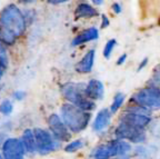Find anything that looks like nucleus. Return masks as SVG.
Wrapping results in <instances>:
<instances>
[{
    "instance_id": "nucleus-31",
    "label": "nucleus",
    "mask_w": 160,
    "mask_h": 159,
    "mask_svg": "<svg viewBox=\"0 0 160 159\" xmlns=\"http://www.w3.org/2000/svg\"><path fill=\"white\" fill-rule=\"evenodd\" d=\"M115 159H130V157L128 155H123V156H117L115 157Z\"/></svg>"
},
{
    "instance_id": "nucleus-12",
    "label": "nucleus",
    "mask_w": 160,
    "mask_h": 159,
    "mask_svg": "<svg viewBox=\"0 0 160 159\" xmlns=\"http://www.w3.org/2000/svg\"><path fill=\"white\" fill-rule=\"evenodd\" d=\"M111 116L112 114L110 112L109 109L103 108V109L99 110L98 114L96 115L95 120L92 122V129L96 132H100L105 130L111 122Z\"/></svg>"
},
{
    "instance_id": "nucleus-10",
    "label": "nucleus",
    "mask_w": 160,
    "mask_h": 159,
    "mask_svg": "<svg viewBox=\"0 0 160 159\" xmlns=\"http://www.w3.org/2000/svg\"><path fill=\"white\" fill-rule=\"evenodd\" d=\"M120 122L145 129L146 127L151 122V117L148 116V115H140L135 114V112L125 111L121 115V117H120Z\"/></svg>"
},
{
    "instance_id": "nucleus-8",
    "label": "nucleus",
    "mask_w": 160,
    "mask_h": 159,
    "mask_svg": "<svg viewBox=\"0 0 160 159\" xmlns=\"http://www.w3.org/2000/svg\"><path fill=\"white\" fill-rule=\"evenodd\" d=\"M48 127L50 134L58 142H69L71 141V132L67 128L59 115L52 114L48 117Z\"/></svg>"
},
{
    "instance_id": "nucleus-17",
    "label": "nucleus",
    "mask_w": 160,
    "mask_h": 159,
    "mask_svg": "<svg viewBox=\"0 0 160 159\" xmlns=\"http://www.w3.org/2000/svg\"><path fill=\"white\" fill-rule=\"evenodd\" d=\"M17 38L12 35L11 33H9L6 28H3L2 26L0 25V42L1 44H5L8 46H12L16 42Z\"/></svg>"
},
{
    "instance_id": "nucleus-30",
    "label": "nucleus",
    "mask_w": 160,
    "mask_h": 159,
    "mask_svg": "<svg viewBox=\"0 0 160 159\" xmlns=\"http://www.w3.org/2000/svg\"><path fill=\"white\" fill-rule=\"evenodd\" d=\"M37 1V0H19V3H23V5H29V3H32Z\"/></svg>"
},
{
    "instance_id": "nucleus-29",
    "label": "nucleus",
    "mask_w": 160,
    "mask_h": 159,
    "mask_svg": "<svg viewBox=\"0 0 160 159\" xmlns=\"http://www.w3.org/2000/svg\"><path fill=\"white\" fill-rule=\"evenodd\" d=\"M50 3H53V5H59V3H67L69 0H48Z\"/></svg>"
},
{
    "instance_id": "nucleus-14",
    "label": "nucleus",
    "mask_w": 160,
    "mask_h": 159,
    "mask_svg": "<svg viewBox=\"0 0 160 159\" xmlns=\"http://www.w3.org/2000/svg\"><path fill=\"white\" fill-rule=\"evenodd\" d=\"M95 56H96V52L93 49L89 50V51L83 56L80 61L77 62V65H76V70L80 74H88L92 70L93 67V64H95Z\"/></svg>"
},
{
    "instance_id": "nucleus-23",
    "label": "nucleus",
    "mask_w": 160,
    "mask_h": 159,
    "mask_svg": "<svg viewBox=\"0 0 160 159\" xmlns=\"http://www.w3.org/2000/svg\"><path fill=\"white\" fill-rule=\"evenodd\" d=\"M151 81L156 85V87H158V85H160V65H158L153 70V75L151 78Z\"/></svg>"
},
{
    "instance_id": "nucleus-11",
    "label": "nucleus",
    "mask_w": 160,
    "mask_h": 159,
    "mask_svg": "<svg viewBox=\"0 0 160 159\" xmlns=\"http://www.w3.org/2000/svg\"><path fill=\"white\" fill-rule=\"evenodd\" d=\"M85 95L86 97L90 100L96 102V100H101L105 96V87L103 84L98 79L89 80L85 87Z\"/></svg>"
},
{
    "instance_id": "nucleus-5",
    "label": "nucleus",
    "mask_w": 160,
    "mask_h": 159,
    "mask_svg": "<svg viewBox=\"0 0 160 159\" xmlns=\"http://www.w3.org/2000/svg\"><path fill=\"white\" fill-rule=\"evenodd\" d=\"M130 102L146 108L149 111L160 109V88L151 86L138 90L132 95Z\"/></svg>"
},
{
    "instance_id": "nucleus-16",
    "label": "nucleus",
    "mask_w": 160,
    "mask_h": 159,
    "mask_svg": "<svg viewBox=\"0 0 160 159\" xmlns=\"http://www.w3.org/2000/svg\"><path fill=\"white\" fill-rule=\"evenodd\" d=\"M21 144H22L23 148H25L26 152H35L37 151L36 148V140L35 136H33V131L31 129H25L20 139Z\"/></svg>"
},
{
    "instance_id": "nucleus-9",
    "label": "nucleus",
    "mask_w": 160,
    "mask_h": 159,
    "mask_svg": "<svg viewBox=\"0 0 160 159\" xmlns=\"http://www.w3.org/2000/svg\"><path fill=\"white\" fill-rule=\"evenodd\" d=\"M26 150L22 144L17 138H8L3 141L1 155L3 159H23Z\"/></svg>"
},
{
    "instance_id": "nucleus-1",
    "label": "nucleus",
    "mask_w": 160,
    "mask_h": 159,
    "mask_svg": "<svg viewBox=\"0 0 160 159\" xmlns=\"http://www.w3.org/2000/svg\"><path fill=\"white\" fill-rule=\"evenodd\" d=\"M60 118L70 132L79 134L88 127L91 120V114L66 102L60 107Z\"/></svg>"
},
{
    "instance_id": "nucleus-28",
    "label": "nucleus",
    "mask_w": 160,
    "mask_h": 159,
    "mask_svg": "<svg viewBox=\"0 0 160 159\" xmlns=\"http://www.w3.org/2000/svg\"><path fill=\"white\" fill-rule=\"evenodd\" d=\"M112 10L115 11L116 13H120L122 9H121V6H120L119 3H113V5H112Z\"/></svg>"
},
{
    "instance_id": "nucleus-32",
    "label": "nucleus",
    "mask_w": 160,
    "mask_h": 159,
    "mask_svg": "<svg viewBox=\"0 0 160 159\" xmlns=\"http://www.w3.org/2000/svg\"><path fill=\"white\" fill-rule=\"evenodd\" d=\"M95 5H97V6H100V5H102V3H103V0H91Z\"/></svg>"
},
{
    "instance_id": "nucleus-24",
    "label": "nucleus",
    "mask_w": 160,
    "mask_h": 159,
    "mask_svg": "<svg viewBox=\"0 0 160 159\" xmlns=\"http://www.w3.org/2000/svg\"><path fill=\"white\" fill-rule=\"evenodd\" d=\"M12 97L15 98L16 100H22L23 98L26 97V92L23 91V90H16V91L13 92Z\"/></svg>"
},
{
    "instance_id": "nucleus-21",
    "label": "nucleus",
    "mask_w": 160,
    "mask_h": 159,
    "mask_svg": "<svg viewBox=\"0 0 160 159\" xmlns=\"http://www.w3.org/2000/svg\"><path fill=\"white\" fill-rule=\"evenodd\" d=\"M12 110H13L12 102L10 101L9 99H5L0 102V114L8 116V115H10L12 112Z\"/></svg>"
},
{
    "instance_id": "nucleus-2",
    "label": "nucleus",
    "mask_w": 160,
    "mask_h": 159,
    "mask_svg": "<svg viewBox=\"0 0 160 159\" xmlns=\"http://www.w3.org/2000/svg\"><path fill=\"white\" fill-rule=\"evenodd\" d=\"M0 25L11 33L16 38L22 36L27 28L25 15L16 5H8L0 13Z\"/></svg>"
},
{
    "instance_id": "nucleus-15",
    "label": "nucleus",
    "mask_w": 160,
    "mask_h": 159,
    "mask_svg": "<svg viewBox=\"0 0 160 159\" xmlns=\"http://www.w3.org/2000/svg\"><path fill=\"white\" fill-rule=\"evenodd\" d=\"M98 15H99V13H98V10L96 8L90 6L89 3H85L78 5L75 10L76 19H79V18H93Z\"/></svg>"
},
{
    "instance_id": "nucleus-6",
    "label": "nucleus",
    "mask_w": 160,
    "mask_h": 159,
    "mask_svg": "<svg viewBox=\"0 0 160 159\" xmlns=\"http://www.w3.org/2000/svg\"><path fill=\"white\" fill-rule=\"evenodd\" d=\"M32 131L36 140V148L40 155H48L59 148V142L53 138L50 131L43 128H36Z\"/></svg>"
},
{
    "instance_id": "nucleus-20",
    "label": "nucleus",
    "mask_w": 160,
    "mask_h": 159,
    "mask_svg": "<svg viewBox=\"0 0 160 159\" xmlns=\"http://www.w3.org/2000/svg\"><path fill=\"white\" fill-rule=\"evenodd\" d=\"M82 147H83L82 140L77 139V140H73V141H69V142H68V144L66 145V147H65V151L71 154V152L78 151V150L81 149Z\"/></svg>"
},
{
    "instance_id": "nucleus-27",
    "label": "nucleus",
    "mask_w": 160,
    "mask_h": 159,
    "mask_svg": "<svg viewBox=\"0 0 160 159\" xmlns=\"http://www.w3.org/2000/svg\"><path fill=\"white\" fill-rule=\"evenodd\" d=\"M147 64H148V58H145L143 60H141V62H140L139 66H138V71H141V70L147 66Z\"/></svg>"
},
{
    "instance_id": "nucleus-22",
    "label": "nucleus",
    "mask_w": 160,
    "mask_h": 159,
    "mask_svg": "<svg viewBox=\"0 0 160 159\" xmlns=\"http://www.w3.org/2000/svg\"><path fill=\"white\" fill-rule=\"evenodd\" d=\"M116 45H117L116 39L108 40L107 44H106V46H105V48H103V57L107 58V59H109V58L111 57V54H112L113 48L116 47Z\"/></svg>"
},
{
    "instance_id": "nucleus-33",
    "label": "nucleus",
    "mask_w": 160,
    "mask_h": 159,
    "mask_svg": "<svg viewBox=\"0 0 160 159\" xmlns=\"http://www.w3.org/2000/svg\"><path fill=\"white\" fill-rule=\"evenodd\" d=\"M0 159H3V157H2V155H1V152H0Z\"/></svg>"
},
{
    "instance_id": "nucleus-18",
    "label": "nucleus",
    "mask_w": 160,
    "mask_h": 159,
    "mask_svg": "<svg viewBox=\"0 0 160 159\" xmlns=\"http://www.w3.org/2000/svg\"><path fill=\"white\" fill-rule=\"evenodd\" d=\"M126 100V95L122 94V92H117L115 95V97H113V100H112V104L110 106V112L111 114H116L120 108L122 107L123 102Z\"/></svg>"
},
{
    "instance_id": "nucleus-4",
    "label": "nucleus",
    "mask_w": 160,
    "mask_h": 159,
    "mask_svg": "<svg viewBox=\"0 0 160 159\" xmlns=\"http://www.w3.org/2000/svg\"><path fill=\"white\" fill-rule=\"evenodd\" d=\"M131 145L126 140H110L107 144L99 145L93 149L92 156L93 159H110L117 156L128 155L131 151Z\"/></svg>"
},
{
    "instance_id": "nucleus-25",
    "label": "nucleus",
    "mask_w": 160,
    "mask_h": 159,
    "mask_svg": "<svg viewBox=\"0 0 160 159\" xmlns=\"http://www.w3.org/2000/svg\"><path fill=\"white\" fill-rule=\"evenodd\" d=\"M109 26V19L107 18V16L102 15L101 16V28H106Z\"/></svg>"
},
{
    "instance_id": "nucleus-19",
    "label": "nucleus",
    "mask_w": 160,
    "mask_h": 159,
    "mask_svg": "<svg viewBox=\"0 0 160 159\" xmlns=\"http://www.w3.org/2000/svg\"><path fill=\"white\" fill-rule=\"evenodd\" d=\"M9 65V58H8V54L7 50H6L5 46L0 42V68L6 71Z\"/></svg>"
},
{
    "instance_id": "nucleus-34",
    "label": "nucleus",
    "mask_w": 160,
    "mask_h": 159,
    "mask_svg": "<svg viewBox=\"0 0 160 159\" xmlns=\"http://www.w3.org/2000/svg\"><path fill=\"white\" fill-rule=\"evenodd\" d=\"M159 25H160V19H159Z\"/></svg>"
},
{
    "instance_id": "nucleus-13",
    "label": "nucleus",
    "mask_w": 160,
    "mask_h": 159,
    "mask_svg": "<svg viewBox=\"0 0 160 159\" xmlns=\"http://www.w3.org/2000/svg\"><path fill=\"white\" fill-rule=\"evenodd\" d=\"M99 37V33L95 27L88 28V29L83 30L81 33H79L75 38H73L72 42H71V46L73 47H77V46L83 45L86 42L92 41V40L98 39Z\"/></svg>"
},
{
    "instance_id": "nucleus-3",
    "label": "nucleus",
    "mask_w": 160,
    "mask_h": 159,
    "mask_svg": "<svg viewBox=\"0 0 160 159\" xmlns=\"http://www.w3.org/2000/svg\"><path fill=\"white\" fill-rule=\"evenodd\" d=\"M85 85L76 84V82H67L61 86V94L63 98L71 104L85 111L90 112L96 108V102L86 97Z\"/></svg>"
},
{
    "instance_id": "nucleus-7",
    "label": "nucleus",
    "mask_w": 160,
    "mask_h": 159,
    "mask_svg": "<svg viewBox=\"0 0 160 159\" xmlns=\"http://www.w3.org/2000/svg\"><path fill=\"white\" fill-rule=\"evenodd\" d=\"M115 136L119 140H128L133 144H141L147 139L145 129L130 126V125L119 122L115 129Z\"/></svg>"
},
{
    "instance_id": "nucleus-26",
    "label": "nucleus",
    "mask_w": 160,
    "mask_h": 159,
    "mask_svg": "<svg viewBox=\"0 0 160 159\" xmlns=\"http://www.w3.org/2000/svg\"><path fill=\"white\" fill-rule=\"evenodd\" d=\"M126 59H127V55H126V54H122V55H121L119 58H118V60H117V65H118V66H121L122 64H125Z\"/></svg>"
}]
</instances>
